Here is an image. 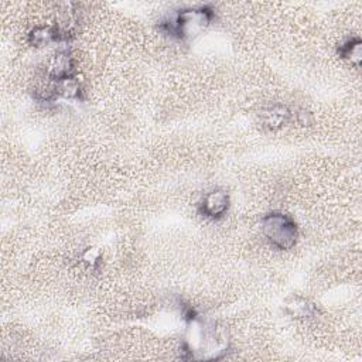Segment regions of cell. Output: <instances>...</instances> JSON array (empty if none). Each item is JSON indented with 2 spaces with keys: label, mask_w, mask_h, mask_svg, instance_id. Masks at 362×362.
<instances>
[{
  "label": "cell",
  "mask_w": 362,
  "mask_h": 362,
  "mask_svg": "<svg viewBox=\"0 0 362 362\" xmlns=\"http://www.w3.org/2000/svg\"><path fill=\"white\" fill-rule=\"evenodd\" d=\"M214 18L215 13L210 6L190 8L180 11L177 15L163 22L160 29L173 39L187 40L211 25Z\"/></svg>",
  "instance_id": "cell-1"
},
{
  "label": "cell",
  "mask_w": 362,
  "mask_h": 362,
  "mask_svg": "<svg viewBox=\"0 0 362 362\" xmlns=\"http://www.w3.org/2000/svg\"><path fill=\"white\" fill-rule=\"evenodd\" d=\"M265 238L277 249H291L298 238V228L290 215L283 212H269L260 221Z\"/></svg>",
  "instance_id": "cell-2"
},
{
  "label": "cell",
  "mask_w": 362,
  "mask_h": 362,
  "mask_svg": "<svg viewBox=\"0 0 362 362\" xmlns=\"http://www.w3.org/2000/svg\"><path fill=\"white\" fill-rule=\"evenodd\" d=\"M229 208V195L224 190L207 193L200 203V214L208 219H221Z\"/></svg>",
  "instance_id": "cell-3"
},
{
  "label": "cell",
  "mask_w": 362,
  "mask_h": 362,
  "mask_svg": "<svg viewBox=\"0 0 362 362\" xmlns=\"http://www.w3.org/2000/svg\"><path fill=\"white\" fill-rule=\"evenodd\" d=\"M291 115L293 114L290 112V109L287 107L276 104V105H272L262 111L260 122H262L263 128H266L269 131H277L290 122Z\"/></svg>",
  "instance_id": "cell-4"
},
{
  "label": "cell",
  "mask_w": 362,
  "mask_h": 362,
  "mask_svg": "<svg viewBox=\"0 0 362 362\" xmlns=\"http://www.w3.org/2000/svg\"><path fill=\"white\" fill-rule=\"evenodd\" d=\"M284 307H286V313L294 318L311 317L317 311L315 306L310 300L300 296H294L290 300H287Z\"/></svg>",
  "instance_id": "cell-5"
},
{
  "label": "cell",
  "mask_w": 362,
  "mask_h": 362,
  "mask_svg": "<svg viewBox=\"0 0 362 362\" xmlns=\"http://www.w3.org/2000/svg\"><path fill=\"white\" fill-rule=\"evenodd\" d=\"M361 39L359 37H349L346 39L338 49V54L341 59L351 61V64L359 67L361 64Z\"/></svg>",
  "instance_id": "cell-6"
},
{
  "label": "cell",
  "mask_w": 362,
  "mask_h": 362,
  "mask_svg": "<svg viewBox=\"0 0 362 362\" xmlns=\"http://www.w3.org/2000/svg\"><path fill=\"white\" fill-rule=\"evenodd\" d=\"M83 262L90 267V269H98L101 266V262H102V256L101 253L94 249V248H90L87 249L84 253H83Z\"/></svg>",
  "instance_id": "cell-7"
}]
</instances>
